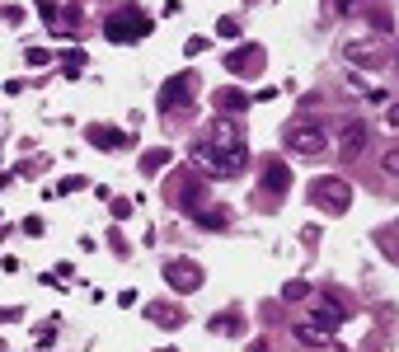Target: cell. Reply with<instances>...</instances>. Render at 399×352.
Wrapping results in <instances>:
<instances>
[{
  "mask_svg": "<svg viewBox=\"0 0 399 352\" xmlns=\"http://www.w3.org/2000/svg\"><path fill=\"white\" fill-rule=\"evenodd\" d=\"M155 24H150L146 10H137V5H127V10L108 14V24H103V38L108 43H137V38H146Z\"/></svg>",
  "mask_w": 399,
  "mask_h": 352,
  "instance_id": "cell-1",
  "label": "cell"
},
{
  "mask_svg": "<svg viewBox=\"0 0 399 352\" xmlns=\"http://www.w3.org/2000/svg\"><path fill=\"white\" fill-rule=\"evenodd\" d=\"M324 146H329V137L315 123H301L286 132V150H296V155H324Z\"/></svg>",
  "mask_w": 399,
  "mask_h": 352,
  "instance_id": "cell-2",
  "label": "cell"
},
{
  "mask_svg": "<svg viewBox=\"0 0 399 352\" xmlns=\"http://www.w3.org/2000/svg\"><path fill=\"white\" fill-rule=\"evenodd\" d=\"M193 90H197L193 71H179V76H170L165 85H160V108H165V113H170V108H183V103L193 99Z\"/></svg>",
  "mask_w": 399,
  "mask_h": 352,
  "instance_id": "cell-3",
  "label": "cell"
},
{
  "mask_svg": "<svg viewBox=\"0 0 399 352\" xmlns=\"http://www.w3.org/2000/svg\"><path fill=\"white\" fill-rule=\"evenodd\" d=\"M310 197H315L324 212H348V202H353V188L343 179H319L315 188H310Z\"/></svg>",
  "mask_w": 399,
  "mask_h": 352,
  "instance_id": "cell-4",
  "label": "cell"
},
{
  "mask_svg": "<svg viewBox=\"0 0 399 352\" xmlns=\"http://www.w3.org/2000/svg\"><path fill=\"white\" fill-rule=\"evenodd\" d=\"M165 282L174 291H197L202 286V268L197 263H165Z\"/></svg>",
  "mask_w": 399,
  "mask_h": 352,
  "instance_id": "cell-5",
  "label": "cell"
},
{
  "mask_svg": "<svg viewBox=\"0 0 399 352\" xmlns=\"http://www.w3.org/2000/svg\"><path fill=\"white\" fill-rule=\"evenodd\" d=\"M259 61H263V47H259V43H239L235 52L226 57V66H230V76H249Z\"/></svg>",
  "mask_w": 399,
  "mask_h": 352,
  "instance_id": "cell-6",
  "label": "cell"
},
{
  "mask_svg": "<svg viewBox=\"0 0 399 352\" xmlns=\"http://www.w3.org/2000/svg\"><path fill=\"white\" fill-rule=\"evenodd\" d=\"M343 319H348L343 301H333V296H329V301H315V324H319V329H338Z\"/></svg>",
  "mask_w": 399,
  "mask_h": 352,
  "instance_id": "cell-7",
  "label": "cell"
},
{
  "mask_svg": "<svg viewBox=\"0 0 399 352\" xmlns=\"http://www.w3.org/2000/svg\"><path fill=\"white\" fill-rule=\"evenodd\" d=\"M263 174H268V179H263V183H268V193L282 197L286 188H291V170H286L282 160H268V165H263Z\"/></svg>",
  "mask_w": 399,
  "mask_h": 352,
  "instance_id": "cell-8",
  "label": "cell"
},
{
  "mask_svg": "<svg viewBox=\"0 0 399 352\" xmlns=\"http://www.w3.org/2000/svg\"><path fill=\"white\" fill-rule=\"evenodd\" d=\"M90 141L99 150H127V132H118V127H90Z\"/></svg>",
  "mask_w": 399,
  "mask_h": 352,
  "instance_id": "cell-9",
  "label": "cell"
},
{
  "mask_svg": "<svg viewBox=\"0 0 399 352\" xmlns=\"http://www.w3.org/2000/svg\"><path fill=\"white\" fill-rule=\"evenodd\" d=\"M212 103H217V108H221V113H244V108H249V94H244V90H217V99H212Z\"/></svg>",
  "mask_w": 399,
  "mask_h": 352,
  "instance_id": "cell-10",
  "label": "cell"
},
{
  "mask_svg": "<svg viewBox=\"0 0 399 352\" xmlns=\"http://www.w3.org/2000/svg\"><path fill=\"white\" fill-rule=\"evenodd\" d=\"M366 146V123H343V150H348V155H357V150Z\"/></svg>",
  "mask_w": 399,
  "mask_h": 352,
  "instance_id": "cell-11",
  "label": "cell"
},
{
  "mask_svg": "<svg viewBox=\"0 0 399 352\" xmlns=\"http://www.w3.org/2000/svg\"><path fill=\"white\" fill-rule=\"evenodd\" d=\"M291 333H296L301 343H310V348H329V343H333V333H329V329H319V324H296Z\"/></svg>",
  "mask_w": 399,
  "mask_h": 352,
  "instance_id": "cell-12",
  "label": "cell"
},
{
  "mask_svg": "<svg viewBox=\"0 0 399 352\" xmlns=\"http://www.w3.org/2000/svg\"><path fill=\"white\" fill-rule=\"evenodd\" d=\"M197 226H207V230H226V226H230V212H226V207H202V212H197Z\"/></svg>",
  "mask_w": 399,
  "mask_h": 352,
  "instance_id": "cell-13",
  "label": "cell"
},
{
  "mask_svg": "<svg viewBox=\"0 0 399 352\" xmlns=\"http://www.w3.org/2000/svg\"><path fill=\"white\" fill-rule=\"evenodd\" d=\"M193 160L202 165L207 174H221V160H217V146L212 141H202V146H193Z\"/></svg>",
  "mask_w": 399,
  "mask_h": 352,
  "instance_id": "cell-14",
  "label": "cell"
},
{
  "mask_svg": "<svg viewBox=\"0 0 399 352\" xmlns=\"http://www.w3.org/2000/svg\"><path fill=\"white\" fill-rule=\"evenodd\" d=\"M146 315L155 319V324H165V329H174V324H183V315H179V310H174V306H150Z\"/></svg>",
  "mask_w": 399,
  "mask_h": 352,
  "instance_id": "cell-15",
  "label": "cell"
},
{
  "mask_svg": "<svg viewBox=\"0 0 399 352\" xmlns=\"http://www.w3.org/2000/svg\"><path fill=\"white\" fill-rule=\"evenodd\" d=\"M165 165H170V150H146L141 155V174H160Z\"/></svg>",
  "mask_w": 399,
  "mask_h": 352,
  "instance_id": "cell-16",
  "label": "cell"
},
{
  "mask_svg": "<svg viewBox=\"0 0 399 352\" xmlns=\"http://www.w3.org/2000/svg\"><path fill=\"white\" fill-rule=\"evenodd\" d=\"M85 61H90V57L76 47V52H66V57H61V71H66V76H80V71H85Z\"/></svg>",
  "mask_w": 399,
  "mask_h": 352,
  "instance_id": "cell-17",
  "label": "cell"
},
{
  "mask_svg": "<svg viewBox=\"0 0 399 352\" xmlns=\"http://www.w3.org/2000/svg\"><path fill=\"white\" fill-rule=\"evenodd\" d=\"M306 296H310V286L301 282V277H296V282H286V286H282V301H306Z\"/></svg>",
  "mask_w": 399,
  "mask_h": 352,
  "instance_id": "cell-18",
  "label": "cell"
},
{
  "mask_svg": "<svg viewBox=\"0 0 399 352\" xmlns=\"http://www.w3.org/2000/svg\"><path fill=\"white\" fill-rule=\"evenodd\" d=\"M183 207H202V179H193L183 188Z\"/></svg>",
  "mask_w": 399,
  "mask_h": 352,
  "instance_id": "cell-19",
  "label": "cell"
},
{
  "mask_svg": "<svg viewBox=\"0 0 399 352\" xmlns=\"http://www.w3.org/2000/svg\"><path fill=\"white\" fill-rule=\"evenodd\" d=\"M212 329H217V333H239V319L235 315H217V319H212Z\"/></svg>",
  "mask_w": 399,
  "mask_h": 352,
  "instance_id": "cell-20",
  "label": "cell"
},
{
  "mask_svg": "<svg viewBox=\"0 0 399 352\" xmlns=\"http://www.w3.org/2000/svg\"><path fill=\"white\" fill-rule=\"evenodd\" d=\"M217 38H226V43H239V24H235V19H221V24H217Z\"/></svg>",
  "mask_w": 399,
  "mask_h": 352,
  "instance_id": "cell-21",
  "label": "cell"
},
{
  "mask_svg": "<svg viewBox=\"0 0 399 352\" xmlns=\"http://www.w3.org/2000/svg\"><path fill=\"white\" fill-rule=\"evenodd\" d=\"M380 165H385V174H399V146L385 150V160H380Z\"/></svg>",
  "mask_w": 399,
  "mask_h": 352,
  "instance_id": "cell-22",
  "label": "cell"
},
{
  "mask_svg": "<svg viewBox=\"0 0 399 352\" xmlns=\"http://www.w3.org/2000/svg\"><path fill=\"white\" fill-rule=\"evenodd\" d=\"M47 61H52V57H47L43 47H28V66H47Z\"/></svg>",
  "mask_w": 399,
  "mask_h": 352,
  "instance_id": "cell-23",
  "label": "cell"
},
{
  "mask_svg": "<svg viewBox=\"0 0 399 352\" xmlns=\"http://www.w3.org/2000/svg\"><path fill=\"white\" fill-rule=\"evenodd\" d=\"M385 123H390V127H399V103H395V108L385 113Z\"/></svg>",
  "mask_w": 399,
  "mask_h": 352,
  "instance_id": "cell-24",
  "label": "cell"
},
{
  "mask_svg": "<svg viewBox=\"0 0 399 352\" xmlns=\"http://www.w3.org/2000/svg\"><path fill=\"white\" fill-rule=\"evenodd\" d=\"M353 5H357V0H338V10H343V14H348V10H353Z\"/></svg>",
  "mask_w": 399,
  "mask_h": 352,
  "instance_id": "cell-25",
  "label": "cell"
},
{
  "mask_svg": "<svg viewBox=\"0 0 399 352\" xmlns=\"http://www.w3.org/2000/svg\"><path fill=\"white\" fill-rule=\"evenodd\" d=\"M249 352H273V348H263V343H249Z\"/></svg>",
  "mask_w": 399,
  "mask_h": 352,
  "instance_id": "cell-26",
  "label": "cell"
}]
</instances>
